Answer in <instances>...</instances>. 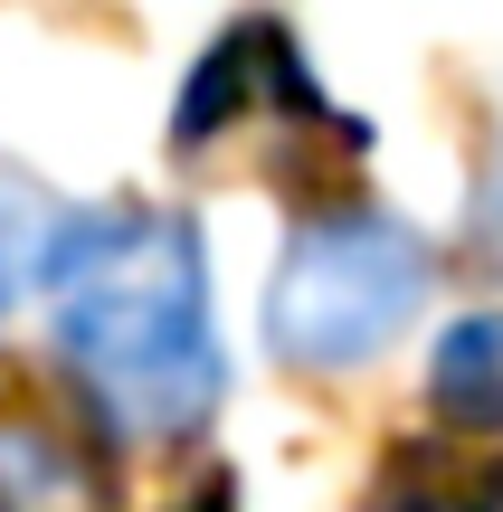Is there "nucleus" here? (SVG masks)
I'll return each instance as SVG.
<instances>
[{
  "label": "nucleus",
  "mask_w": 503,
  "mask_h": 512,
  "mask_svg": "<svg viewBox=\"0 0 503 512\" xmlns=\"http://www.w3.org/2000/svg\"><path fill=\"white\" fill-rule=\"evenodd\" d=\"M399 512H447V503H399Z\"/></svg>",
  "instance_id": "obj_7"
},
{
  "label": "nucleus",
  "mask_w": 503,
  "mask_h": 512,
  "mask_svg": "<svg viewBox=\"0 0 503 512\" xmlns=\"http://www.w3.org/2000/svg\"><path fill=\"white\" fill-rule=\"evenodd\" d=\"M475 256L503 266V143H494V162H485V190H475Z\"/></svg>",
  "instance_id": "obj_6"
},
{
  "label": "nucleus",
  "mask_w": 503,
  "mask_h": 512,
  "mask_svg": "<svg viewBox=\"0 0 503 512\" xmlns=\"http://www.w3.org/2000/svg\"><path fill=\"white\" fill-rule=\"evenodd\" d=\"M48 238H57V228H48V219H38V209H29V200H19V190H10V181H0V304H10V294H19V285H29V275H38V266H48Z\"/></svg>",
  "instance_id": "obj_5"
},
{
  "label": "nucleus",
  "mask_w": 503,
  "mask_h": 512,
  "mask_svg": "<svg viewBox=\"0 0 503 512\" xmlns=\"http://www.w3.org/2000/svg\"><path fill=\"white\" fill-rule=\"evenodd\" d=\"M437 418L466 437H503V313H475L437 342Z\"/></svg>",
  "instance_id": "obj_4"
},
{
  "label": "nucleus",
  "mask_w": 503,
  "mask_h": 512,
  "mask_svg": "<svg viewBox=\"0 0 503 512\" xmlns=\"http://www.w3.org/2000/svg\"><path fill=\"white\" fill-rule=\"evenodd\" d=\"M95 465L48 418H0V512H95Z\"/></svg>",
  "instance_id": "obj_3"
},
{
  "label": "nucleus",
  "mask_w": 503,
  "mask_h": 512,
  "mask_svg": "<svg viewBox=\"0 0 503 512\" xmlns=\"http://www.w3.org/2000/svg\"><path fill=\"white\" fill-rule=\"evenodd\" d=\"M428 304V247L380 209H333L304 219L266 294V342L295 370H361L409 332Z\"/></svg>",
  "instance_id": "obj_2"
},
{
  "label": "nucleus",
  "mask_w": 503,
  "mask_h": 512,
  "mask_svg": "<svg viewBox=\"0 0 503 512\" xmlns=\"http://www.w3.org/2000/svg\"><path fill=\"white\" fill-rule=\"evenodd\" d=\"M57 351L86 399L133 437H181L219 399V332H209V266L181 219L95 209L48 238Z\"/></svg>",
  "instance_id": "obj_1"
}]
</instances>
